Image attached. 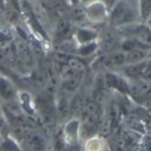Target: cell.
<instances>
[{"label":"cell","mask_w":151,"mask_h":151,"mask_svg":"<svg viewBox=\"0 0 151 151\" xmlns=\"http://www.w3.org/2000/svg\"><path fill=\"white\" fill-rule=\"evenodd\" d=\"M80 1H81L83 4H87V2H90L91 0H80Z\"/></svg>","instance_id":"9a60e30c"},{"label":"cell","mask_w":151,"mask_h":151,"mask_svg":"<svg viewBox=\"0 0 151 151\" xmlns=\"http://www.w3.org/2000/svg\"><path fill=\"white\" fill-rule=\"evenodd\" d=\"M101 1H104V2L106 4V6L110 8V7H111V6H112V5H113V4H114L117 0H101Z\"/></svg>","instance_id":"5bb4252c"},{"label":"cell","mask_w":151,"mask_h":151,"mask_svg":"<svg viewBox=\"0 0 151 151\" xmlns=\"http://www.w3.org/2000/svg\"><path fill=\"white\" fill-rule=\"evenodd\" d=\"M110 24L117 28L140 21L138 5L131 0H117L109 8Z\"/></svg>","instance_id":"6da1fadb"},{"label":"cell","mask_w":151,"mask_h":151,"mask_svg":"<svg viewBox=\"0 0 151 151\" xmlns=\"http://www.w3.org/2000/svg\"><path fill=\"white\" fill-rule=\"evenodd\" d=\"M63 137L66 144L76 145L80 139V120L77 118H72L64 125Z\"/></svg>","instance_id":"277c9868"},{"label":"cell","mask_w":151,"mask_h":151,"mask_svg":"<svg viewBox=\"0 0 151 151\" xmlns=\"http://www.w3.org/2000/svg\"><path fill=\"white\" fill-rule=\"evenodd\" d=\"M105 84L122 93H130V83L126 77L116 72H107L105 74Z\"/></svg>","instance_id":"5b68a950"},{"label":"cell","mask_w":151,"mask_h":151,"mask_svg":"<svg viewBox=\"0 0 151 151\" xmlns=\"http://www.w3.org/2000/svg\"><path fill=\"white\" fill-rule=\"evenodd\" d=\"M120 29L125 31L124 32L125 38H134L142 44L151 47V28L145 21H138V22L120 27Z\"/></svg>","instance_id":"7a4b0ae2"},{"label":"cell","mask_w":151,"mask_h":151,"mask_svg":"<svg viewBox=\"0 0 151 151\" xmlns=\"http://www.w3.org/2000/svg\"><path fill=\"white\" fill-rule=\"evenodd\" d=\"M137 5L140 21H146L151 14V0H138Z\"/></svg>","instance_id":"7c38bea8"},{"label":"cell","mask_w":151,"mask_h":151,"mask_svg":"<svg viewBox=\"0 0 151 151\" xmlns=\"http://www.w3.org/2000/svg\"><path fill=\"white\" fill-rule=\"evenodd\" d=\"M85 151H105V143L99 136H91L84 143Z\"/></svg>","instance_id":"30bf717a"},{"label":"cell","mask_w":151,"mask_h":151,"mask_svg":"<svg viewBox=\"0 0 151 151\" xmlns=\"http://www.w3.org/2000/svg\"><path fill=\"white\" fill-rule=\"evenodd\" d=\"M86 18L94 24H100L105 21L109 17V7L101 0H91L85 7Z\"/></svg>","instance_id":"3957f363"},{"label":"cell","mask_w":151,"mask_h":151,"mask_svg":"<svg viewBox=\"0 0 151 151\" xmlns=\"http://www.w3.org/2000/svg\"><path fill=\"white\" fill-rule=\"evenodd\" d=\"M74 39L79 45L86 44L90 41H94L97 39V33L94 32V29H91V28H80L76 32Z\"/></svg>","instance_id":"9c48e42d"},{"label":"cell","mask_w":151,"mask_h":151,"mask_svg":"<svg viewBox=\"0 0 151 151\" xmlns=\"http://www.w3.org/2000/svg\"><path fill=\"white\" fill-rule=\"evenodd\" d=\"M19 105L21 107L22 111H25L26 113L33 114L34 113V107H33V101L32 98L28 93H20L19 94Z\"/></svg>","instance_id":"8fae6325"},{"label":"cell","mask_w":151,"mask_h":151,"mask_svg":"<svg viewBox=\"0 0 151 151\" xmlns=\"http://www.w3.org/2000/svg\"><path fill=\"white\" fill-rule=\"evenodd\" d=\"M22 138L29 151H42L45 149V139L41 134L37 132L24 131Z\"/></svg>","instance_id":"8992f818"},{"label":"cell","mask_w":151,"mask_h":151,"mask_svg":"<svg viewBox=\"0 0 151 151\" xmlns=\"http://www.w3.org/2000/svg\"><path fill=\"white\" fill-rule=\"evenodd\" d=\"M131 1H133V2H136V4L138 2V0H131Z\"/></svg>","instance_id":"e0dca14e"},{"label":"cell","mask_w":151,"mask_h":151,"mask_svg":"<svg viewBox=\"0 0 151 151\" xmlns=\"http://www.w3.org/2000/svg\"><path fill=\"white\" fill-rule=\"evenodd\" d=\"M97 46H98V44H97L96 40L94 41L86 42V44H80L78 46V53L80 55H83V57H87V55H90V54H92V53L96 52Z\"/></svg>","instance_id":"4fadbf2b"},{"label":"cell","mask_w":151,"mask_h":151,"mask_svg":"<svg viewBox=\"0 0 151 151\" xmlns=\"http://www.w3.org/2000/svg\"><path fill=\"white\" fill-rule=\"evenodd\" d=\"M1 146H2V140H1V138H0V151H1Z\"/></svg>","instance_id":"2e32d148"},{"label":"cell","mask_w":151,"mask_h":151,"mask_svg":"<svg viewBox=\"0 0 151 151\" xmlns=\"http://www.w3.org/2000/svg\"><path fill=\"white\" fill-rule=\"evenodd\" d=\"M105 64L111 68H117V67L120 68L126 65V53L122 50L113 52L107 55V58L105 59Z\"/></svg>","instance_id":"ba28073f"},{"label":"cell","mask_w":151,"mask_h":151,"mask_svg":"<svg viewBox=\"0 0 151 151\" xmlns=\"http://www.w3.org/2000/svg\"><path fill=\"white\" fill-rule=\"evenodd\" d=\"M0 97L5 100H13L15 98L14 85L2 74H0Z\"/></svg>","instance_id":"52a82bcc"}]
</instances>
